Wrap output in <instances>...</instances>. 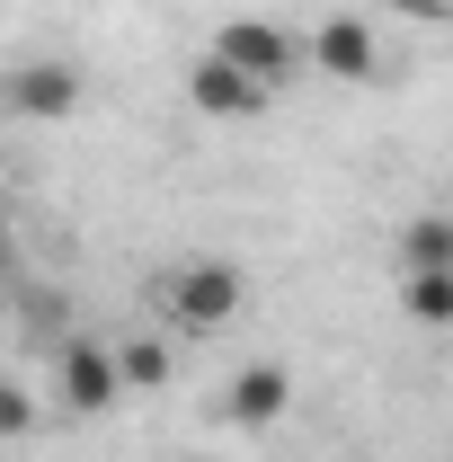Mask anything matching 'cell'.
I'll return each instance as SVG.
<instances>
[{
    "mask_svg": "<svg viewBox=\"0 0 453 462\" xmlns=\"http://www.w3.org/2000/svg\"><path fill=\"white\" fill-rule=\"evenodd\" d=\"M161 302H170L178 329H223V320H240V302H249V276L231 258H187V267H170Z\"/></svg>",
    "mask_w": 453,
    "mask_h": 462,
    "instance_id": "1",
    "label": "cell"
},
{
    "mask_svg": "<svg viewBox=\"0 0 453 462\" xmlns=\"http://www.w3.org/2000/svg\"><path fill=\"white\" fill-rule=\"evenodd\" d=\"M214 62H231V71H240V80H258V89H276L284 71L302 62V45L284 36V18H223Z\"/></svg>",
    "mask_w": 453,
    "mask_h": 462,
    "instance_id": "2",
    "label": "cell"
},
{
    "mask_svg": "<svg viewBox=\"0 0 453 462\" xmlns=\"http://www.w3.org/2000/svg\"><path fill=\"white\" fill-rule=\"evenodd\" d=\"M400 258L409 267H453V223L445 214H418V223L400 231Z\"/></svg>",
    "mask_w": 453,
    "mask_h": 462,
    "instance_id": "9",
    "label": "cell"
},
{
    "mask_svg": "<svg viewBox=\"0 0 453 462\" xmlns=\"http://www.w3.org/2000/svg\"><path fill=\"white\" fill-rule=\"evenodd\" d=\"M116 383H125V392H152V383H170V346H161V338L116 346Z\"/></svg>",
    "mask_w": 453,
    "mask_h": 462,
    "instance_id": "10",
    "label": "cell"
},
{
    "mask_svg": "<svg viewBox=\"0 0 453 462\" xmlns=\"http://www.w3.org/2000/svg\"><path fill=\"white\" fill-rule=\"evenodd\" d=\"M400 302H409V320L445 329V320H453V267H409V285H400Z\"/></svg>",
    "mask_w": 453,
    "mask_h": 462,
    "instance_id": "8",
    "label": "cell"
},
{
    "mask_svg": "<svg viewBox=\"0 0 453 462\" xmlns=\"http://www.w3.org/2000/svg\"><path fill=\"white\" fill-rule=\"evenodd\" d=\"M116 346H98V338H62V356H54V401L71 409V418H98V409H116Z\"/></svg>",
    "mask_w": 453,
    "mask_h": 462,
    "instance_id": "3",
    "label": "cell"
},
{
    "mask_svg": "<svg viewBox=\"0 0 453 462\" xmlns=\"http://www.w3.org/2000/svg\"><path fill=\"white\" fill-rule=\"evenodd\" d=\"M36 418H45V409L27 401V383H9V374H0V436H36Z\"/></svg>",
    "mask_w": 453,
    "mask_h": 462,
    "instance_id": "11",
    "label": "cell"
},
{
    "mask_svg": "<svg viewBox=\"0 0 453 462\" xmlns=\"http://www.w3.org/2000/svg\"><path fill=\"white\" fill-rule=\"evenodd\" d=\"M284 409H293V374H284V365H240V374H231V392H223L231 427H276Z\"/></svg>",
    "mask_w": 453,
    "mask_h": 462,
    "instance_id": "6",
    "label": "cell"
},
{
    "mask_svg": "<svg viewBox=\"0 0 453 462\" xmlns=\"http://www.w3.org/2000/svg\"><path fill=\"white\" fill-rule=\"evenodd\" d=\"M400 18H436V9H445V0H392Z\"/></svg>",
    "mask_w": 453,
    "mask_h": 462,
    "instance_id": "12",
    "label": "cell"
},
{
    "mask_svg": "<svg viewBox=\"0 0 453 462\" xmlns=\"http://www.w3.org/2000/svg\"><path fill=\"white\" fill-rule=\"evenodd\" d=\"M302 62H311L320 80H374V71H383L374 18H320V27H311V45H302Z\"/></svg>",
    "mask_w": 453,
    "mask_h": 462,
    "instance_id": "4",
    "label": "cell"
},
{
    "mask_svg": "<svg viewBox=\"0 0 453 462\" xmlns=\"http://www.w3.org/2000/svg\"><path fill=\"white\" fill-rule=\"evenodd\" d=\"M0 107H9V116H36V125H54V116L80 107V71H71V62H18V71L0 80Z\"/></svg>",
    "mask_w": 453,
    "mask_h": 462,
    "instance_id": "5",
    "label": "cell"
},
{
    "mask_svg": "<svg viewBox=\"0 0 453 462\" xmlns=\"http://www.w3.org/2000/svg\"><path fill=\"white\" fill-rule=\"evenodd\" d=\"M187 107L196 116H258L267 107V89H258V80H240V71H231V62H196V71H187Z\"/></svg>",
    "mask_w": 453,
    "mask_h": 462,
    "instance_id": "7",
    "label": "cell"
}]
</instances>
